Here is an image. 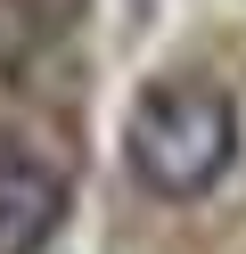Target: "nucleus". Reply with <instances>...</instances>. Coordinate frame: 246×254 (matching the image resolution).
Instances as JSON below:
<instances>
[{
  "mask_svg": "<svg viewBox=\"0 0 246 254\" xmlns=\"http://www.w3.org/2000/svg\"><path fill=\"white\" fill-rule=\"evenodd\" d=\"M238 164V107L213 82H148L123 115V172L164 205H197Z\"/></svg>",
  "mask_w": 246,
  "mask_h": 254,
  "instance_id": "f257e3e1",
  "label": "nucleus"
},
{
  "mask_svg": "<svg viewBox=\"0 0 246 254\" xmlns=\"http://www.w3.org/2000/svg\"><path fill=\"white\" fill-rule=\"evenodd\" d=\"M66 221V172L33 148H0V254H41Z\"/></svg>",
  "mask_w": 246,
  "mask_h": 254,
  "instance_id": "f03ea898",
  "label": "nucleus"
}]
</instances>
